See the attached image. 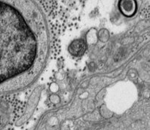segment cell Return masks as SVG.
Returning <instances> with one entry per match:
<instances>
[{"label":"cell","instance_id":"6da1fadb","mask_svg":"<svg viewBox=\"0 0 150 130\" xmlns=\"http://www.w3.org/2000/svg\"><path fill=\"white\" fill-rule=\"evenodd\" d=\"M1 80L20 78L37 66L44 42V26L24 8L1 2Z\"/></svg>","mask_w":150,"mask_h":130}]
</instances>
